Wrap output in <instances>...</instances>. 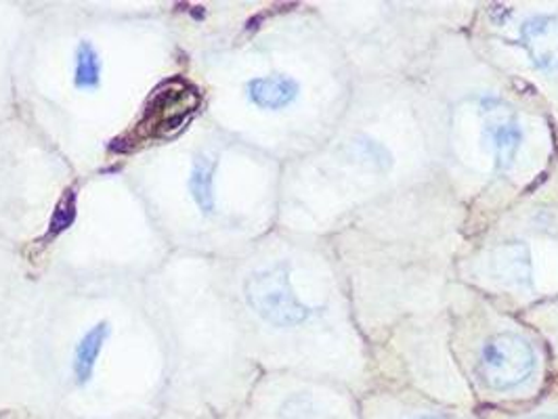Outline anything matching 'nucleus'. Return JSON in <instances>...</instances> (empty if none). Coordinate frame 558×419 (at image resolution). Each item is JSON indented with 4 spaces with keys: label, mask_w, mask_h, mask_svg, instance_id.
Returning a JSON list of instances; mask_svg holds the SVG:
<instances>
[{
    "label": "nucleus",
    "mask_w": 558,
    "mask_h": 419,
    "mask_svg": "<svg viewBox=\"0 0 558 419\" xmlns=\"http://www.w3.org/2000/svg\"><path fill=\"white\" fill-rule=\"evenodd\" d=\"M449 76L420 95L435 164L466 185V196H521L550 162L553 137L546 112L530 108L508 76Z\"/></svg>",
    "instance_id": "nucleus-1"
},
{
    "label": "nucleus",
    "mask_w": 558,
    "mask_h": 419,
    "mask_svg": "<svg viewBox=\"0 0 558 419\" xmlns=\"http://www.w3.org/2000/svg\"><path fill=\"white\" fill-rule=\"evenodd\" d=\"M460 275L483 298L525 307L558 300V208L506 212L462 258Z\"/></svg>",
    "instance_id": "nucleus-2"
},
{
    "label": "nucleus",
    "mask_w": 558,
    "mask_h": 419,
    "mask_svg": "<svg viewBox=\"0 0 558 419\" xmlns=\"http://www.w3.org/2000/svg\"><path fill=\"white\" fill-rule=\"evenodd\" d=\"M453 332L458 371L475 396L476 409L521 407L546 391L544 340L508 310L483 303Z\"/></svg>",
    "instance_id": "nucleus-3"
},
{
    "label": "nucleus",
    "mask_w": 558,
    "mask_h": 419,
    "mask_svg": "<svg viewBox=\"0 0 558 419\" xmlns=\"http://www.w3.org/2000/svg\"><path fill=\"white\" fill-rule=\"evenodd\" d=\"M478 26L487 61L521 74L558 106V4H494Z\"/></svg>",
    "instance_id": "nucleus-4"
},
{
    "label": "nucleus",
    "mask_w": 558,
    "mask_h": 419,
    "mask_svg": "<svg viewBox=\"0 0 558 419\" xmlns=\"http://www.w3.org/2000/svg\"><path fill=\"white\" fill-rule=\"evenodd\" d=\"M244 300L267 325L281 332H296L332 312L330 303H308L296 294L292 267L283 260L252 271L244 281Z\"/></svg>",
    "instance_id": "nucleus-5"
},
{
    "label": "nucleus",
    "mask_w": 558,
    "mask_h": 419,
    "mask_svg": "<svg viewBox=\"0 0 558 419\" xmlns=\"http://www.w3.org/2000/svg\"><path fill=\"white\" fill-rule=\"evenodd\" d=\"M251 419H362V400L340 386H301L279 392Z\"/></svg>",
    "instance_id": "nucleus-6"
},
{
    "label": "nucleus",
    "mask_w": 558,
    "mask_h": 419,
    "mask_svg": "<svg viewBox=\"0 0 558 419\" xmlns=\"http://www.w3.org/2000/svg\"><path fill=\"white\" fill-rule=\"evenodd\" d=\"M360 400L362 419H481L476 409L441 405L405 386L372 389Z\"/></svg>",
    "instance_id": "nucleus-7"
},
{
    "label": "nucleus",
    "mask_w": 558,
    "mask_h": 419,
    "mask_svg": "<svg viewBox=\"0 0 558 419\" xmlns=\"http://www.w3.org/2000/svg\"><path fill=\"white\" fill-rule=\"evenodd\" d=\"M305 86L299 76L288 72H269L252 76L244 83V95L252 108L260 112L281 113L294 108Z\"/></svg>",
    "instance_id": "nucleus-8"
},
{
    "label": "nucleus",
    "mask_w": 558,
    "mask_h": 419,
    "mask_svg": "<svg viewBox=\"0 0 558 419\" xmlns=\"http://www.w3.org/2000/svg\"><path fill=\"white\" fill-rule=\"evenodd\" d=\"M110 335H112V323L97 321L78 337L74 353H72V361H70L72 382L78 391H86L93 384V380L97 375L99 357H101Z\"/></svg>",
    "instance_id": "nucleus-9"
},
{
    "label": "nucleus",
    "mask_w": 558,
    "mask_h": 419,
    "mask_svg": "<svg viewBox=\"0 0 558 419\" xmlns=\"http://www.w3.org/2000/svg\"><path fill=\"white\" fill-rule=\"evenodd\" d=\"M217 172H219V156L202 151L197 153L190 168L187 192L194 199L199 214L213 217L217 212Z\"/></svg>",
    "instance_id": "nucleus-10"
},
{
    "label": "nucleus",
    "mask_w": 558,
    "mask_h": 419,
    "mask_svg": "<svg viewBox=\"0 0 558 419\" xmlns=\"http://www.w3.org/2000/svg\"><path fill=\"white\" fill-rule=\"evenodd\" d=\"M481 419H558V389L544 394L521 407L504 409H476Z\"/></svg>",
    "instance_id": "nucleus-11"
},
{
    "label": "nucleus",
    "mask_w": 558,
    "mask_h": 419,
    "mask_svg": "<svg viewBox=\"0 0 558 419\" xmlns=\"http://www.w3.org/2000/svg\"><path fill=\"white\" fill-rule=\"evenodd\" d=\"M74 86L83 93H93L101 86L104 61L99 49L90 40H81L74 51Z\"/></svg>",
    "instance_id": "nucleus-12"
}]
</instances>
